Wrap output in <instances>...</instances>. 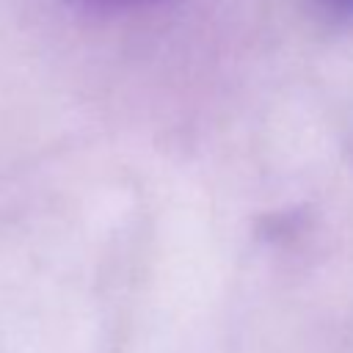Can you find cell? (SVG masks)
<instances>
[{
    "mask_svg": "<svg viewBox=\"0 0 353 353\" xmlns=\"http://www.w3.org/2000/svg\"><path fill=\"white\" fill-rule=\"evenodd\" d=\"M80 6L91 8V11H102V14H116V11H130V8H141V6H152L157 0H77Z\"/></svg>",
    "mask_w": 353,
    "mask_h": 353,
    "instance_id": "obj_1",
    "label": "cell"
},
{
    "mask_svg": "<svg viewBox=\"0 0 353 353\" xmlns=\"http://www.w3.org/2000/svg\"><path fill=\"white\" fill-rule=\"evenodd\" d=\"M325 3L336 11H353V0H325Z\"/></svg>",
    "mask_w": 353,
    "mask_h": 353,
    "instance_id": "obj_2",
    "label": "cell"
}]
</instances>
